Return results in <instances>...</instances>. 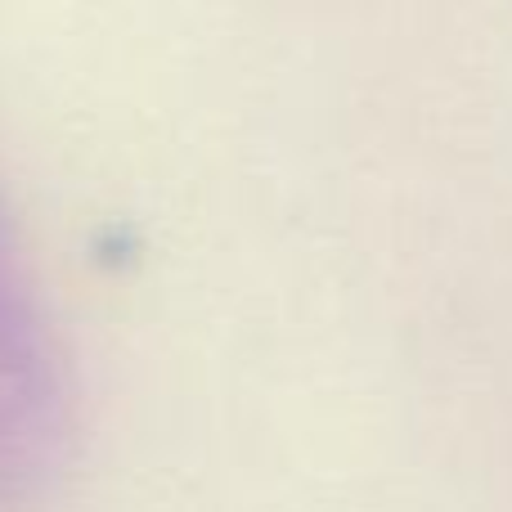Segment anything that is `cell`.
Here are the masks:
<instances>
[{
    "label": "cell",
    "mask_w": 512,
    "mask_h": 512,
    "mask_svg": "<svg viewBox=\"0 0 512 512\" xmlns=\"http://www.w3.org/2000/svg\"><path fill=\"white\" fill-rule=\"evenodd\" d=\"M77 454V387L27 248L0 203V504H36Z\"/></svg>",
    "instance_id": "6da1fadb"
}]
</instances>
